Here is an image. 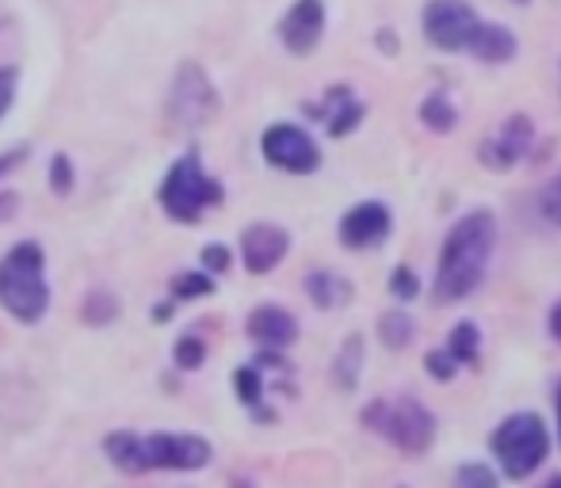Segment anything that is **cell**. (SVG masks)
<instances>
[{"instance_id":"1","label":"cell","mask_w":561,"mask_h":488,"mask_svg":"<svg viewBox=\"0 0 561 488\" xmlns=\"http://www.w3.org/2000/svg\"><path fill=\"white\" fill-rule=\"evenodd\" d=\"M497 249V222L489 210H474L466 214L444 240V256H439L436 272V302L451 305L470 298L485 279V267Z\"/></svg>"},{"instance_id":"2","label":"cell","mask_w":561,"mask_h":488,"mask_svg":"<svg viewBox=\"0 0 561 488\" xmlns=\"http://www.w3.org/2000/svg\"><path fill=\"white\" fill-rule=\"evenodd\" d=\"M108 454L115 465L130 473H146V470H203L211 465L214 450L207 439L199 435H176V431H153V435H134V431H119L108 435Z\"/></svg>"},{"instance_id":"3","label":"cell","mask_w":561,"mask_h":488,"mask_svg":"<svg viewBox=\"0 0 561 488\" xmlns=\"http://www.w3.org/2000/svg\"><path fill=\"white\" fill-rule=\"evenodd\" d=\"M0 305L20 325H35L50 310L47 252L39 240H20L16 249L0 256Z\"/></svg>"},{"instance_id":"4","label":"cell","mask_w":561,"mask_h":488,"mask_svg":"<svg viewBox=\"0 0 561 488\" xmlns=\"http://www.w3.org/2000/svg\"><path fill=\"white\" fill-rule=\"evenodd\" d=\"M489 447L497 454L500 470L512 480H523L550 454V435H546V424L535 412H515L489 435Z\"/></svg>"},{"instance_id":"5","label":"cell","mask_w":561,"mask_h":488,"mask_svg":"<svg viewBox=\"0 0 561 488\" xmlns=\"http://www.w3.org/2000/svg\"><path fill=\"white\" fill-rule=\"evenodd\" d=\"M222 202V184L214 176H207L199 153H184L161 184V207L169 210V217L176 222H199L207 207Z\"/></svg>"},{"instance_id":"6","label":"cell","mask_w":561,"mask_h":488,"mask_svg":"<svg viewBox=\"0 0 561 488\" xmlns=\"http://www.w3.org/2000/svg\"><path fill=\"white\" fill-rule=\"evenodd\" d=\"M363 424L371 431L386 435L398 450H409V454H421L428 450L432 435H436V416L424 409L416 397H398V401H374L366 404Z\"/></svg>"},{"instance_id":"7","label":"cell","mask_w":561,"mask_h":488,"mask_svg":"<svg viewBox=\"0 0 561 488\" xmlns=\"http://www.w3.org/2000/svg\"><path fill=\"white\" fill-rule=\"evenodd\" d=\"M214 111H219V96H214V85L207 80V73L199 70L196 62L179 65L176 80H172V92H169L172 123L203 126L214 118Z\"/></svg>"},{"instance_id":"8","label":"cell","mask_w":561,"mask_h":488,"mask_svg":"<svg viewBox=\"0 0 561 488\" xmlns=\"http://www.w3.org/2000/svg\"><path fill=\"white\" fill-rule=\"evenodd\" d=\"M477 27H482V20L462 0H432L424 9V35L439 50H470Z\"/></svg>"},{"instance_id":"9","label":"cell","mask_w":561,"mask_h":488,"mask_svg":"<svg viewBox=\"0 0 561 488\" xmlns=\"http://www.w3.org/2000/svg\"><path fill=\"white\" fill-rule=\"evenodd\" d=\"M260 149H264L267 164H275V168L283 172H295V176H306V172H313L321 164V153L317 146H313V138L302 126H290V123L272 126V130L264 134V141H260Z\"/></svg>"},{"instance_id":"10","label":"cell","mask_w":561,"mask_h":488,"mask_svg":"<svg viewBox=\"0 0 561 488\" xmlns=\"http://www.w3.org/2000/svg\"><path fill=\"white\" fill-rule=\"evenodd\" d=\"M531 134H535V130H531V118L527 115H512L497 138H485L482 146H477V157H482L485 168L504 172V168H512L515 161H523V157L531 153Z\"/></svg>"},{"instance_id":"11","label":"cell","mask_w":561,"mask_h":488,"mask_svg":"<svg viewBox=\"0 0 561 488\" xmlns=\"http://www.w3.org/2000/svg\"><path fill=\"white\" fill-rule=\"evenodd\" d=\"M290 237L279 229V225L257 222L241 233V260L252 275H267L272 267H279V260L287 256Z\"/></svg>"},{"instance_id":"12","label":"cell","mask_w":561,"mask_h":488,"mask_svg":"<svg viewBox=\"0 0 561 488\" xmlns=\"http://www.w3.org/2000/svg\"><path fill=\"white\" fill-rule=\"evenodd\" d=\"M321 32H325V4L321 0H298L279 24V39L290 54H310L321 42Z\"/></svg>"},{"instance_id":"13","label":"cell","mask_w":561,"mask_h":488,"mask_svg":"<svg viewBox=\"0 0 561 488\" xmlns=\"http://www.w3.org/2000/svg\"><path fill=\"white\" fill-rule=\"evenodd\" d=\"M390 233V210L383 202H359L340 217V240L348 249H371Z\"/></svg>"},{"instance_id":"14","label":"cell","mask_w":561,"mask_h":488,"mask_svg":"<svg viewBox=\"0 0 561 488\" xmlns=\"http://www.w3.org/2000/svg\"><path fill=\"white\" fill-rule=\"evenodd\" d=\"M245 328H249L252 340L267 351H283L298 340V321L290 317L287 310H279V305H260V310H252Z\"/></svg>"},{"instance_id":"15","label":"cell","mask_w":561,"mask_h":488,"mask_svg":"<svg viewBox=\"0 0 561 488\" xmlns=\"http://www.w3.org/2000/svg\"><path fill=\"white\" fill-rule=\"evenodd\" d=\"M310 115L325 118L328 134H333V138H340V134L356 130V123L363 118V103L351 96V88H328L325 103H321V108H310Z\"/></svg>"},{"instance_id":"16","label":"cell","mask_w":561,"mask_h":488,"mask_svg":"<svg viewBox=\"0 0 561 488\" xmlns=\"http://www.w3.org/2000/svg\"><path fill=\"white\" fill-rule=\"evenodd\" d=\"M470 54L482 58V62L504 65L515 58V35L500 24H482L474 39H470Z\"/></svg>"},{"instance_id":"17","label":"cell","mask_w":561,"mask_h":488,"mask_svg":"<svg viewBox=\"0 0 561 488\" xmlns=\"http://www.w3.org/2000/svg\"><path fill=\"white\" fill-rule=\"evenodd\" d=\"M306 295H310L321 310H336V305H344L351 298V283L333 272H310L306 275Z\"/></svg>"},{"instance_id":"18","label":"cell","mask_w":561,"mask_h":488,"mask_svg":"<svg viewBox=\"0 0 561 488\" xmlns=\"http://www.w3.org/2000/svg\"><path fill=\"white\" fill-rule=\"evenodd\" d=\"M413 333H416V325L406 310H390L383 321H378V336H383V343L390 351L409 348V343H413Z\"/></svg>"},{"instance_id":"19","label":"cell","mask_w":561,"mask_h":488,"mask_svg":"<svg viewBox=\"0 0 561 488\" xmlns=\"http://www.w3.org/2000/svg\"><path fill=\"white\" fill-rule=\"evenodd\" d=\"M421 118L428 130L447 134V130H454V123H459V111H454V103L447 100V92H432L428 100L421 103Z\"/></svg>"},{"instance_id":"20","label":"cell","mask_w":561,"mask_h":488,"mask_svg":"<svg viewBox=\"0 0 561 488\" xmlns=\"http://www.w3.org/2000/svg\"><path fill=\"white\" fill-rule=\"evenodd\" d=\"M451 355L459 359L462 366H474L477 363V348H482V333H477L474 321H459V325L451 328Z\"/></svg>"},{"instance_id":"21","label":"cell","mask_w":561,"mask_h":488,"mask_svg":"<svg viewBox=\"0 0 561 488\" xmlns=\"http://www.w3.org/2000/svg\"><path fill=\"white\" fill-rule=\"evenodd\" d=\"M359 363H363V340H359V336H348V343H344L340 355H336V386L356 389Z\"/></svg>"},{"instance_id":"22","label":"cell","mask_w":561,"mask_h":488,"mask_svg":"<svg viewBox=\"0 0 561 488\" xmlns=\"http://www.w3.org/2000/svg\"><path fill=\"white\" fill-rule=\"evenodd\" d=\"M424 366H428V374L432 378H439V381H451L454 374H459V359L451 355V348L447 351H428V355H424Z\"/></svg>"},{"instance_id":"23","label":"cell","mask_w":561,"mask_h":488,"mask_svg":"<svg viewBox=\"0 0 561 488\" xmlns=\"http://www.w3.org/2000/svg\"><path fill=\"white\" fill-rule=\"evenodd\" d=\"M119 313V302L111 295H103V290H96V295H88V305H85V321H92V325H103V321H111Z\"/></svg>"},{"instance_id":"24","label":"cell","mask_w":561,"mask_h":488,"mask_svg":"<svg viewBox=\"0 0 561 488\" xmlns=\"http://www.w3.org/2000/svg\"><path fill=\"white\" fill-rule=\"evenodd\" d=\"M207 275H211V272H207ZM207 275H199V272H184V275H176V283H172V290H176V298L211 295V287H214V283L207 279Z\"/></svg>"},{"instance_id":"25","label":"cell","mask_w":561,"mask_h":488,"mask_svg":"<svg viewBox=\"0 0 561 488\" xmlns=\"http://www.w3.org/2000/svg\"><path fill=\"white\" fill-rule=\"evenodd\" d=\"M538 207H543L546 222L561 225V176H553L550 184L543 187V195H538Z\"/></svg>"},{"instance_id":"26","label":"cell","mask_w":561,"mask_h":488,"mask_svg":"<svg viewBox=\"0 0 561 488\" xmlns=\"http://www.w3.org/2000/svg\"><path fill=\"white\" fill-rule=\"evenodd\" d=\"M237 393H241L245 404H257L260 401V374L252 371V366H245V371H237Z\"/></svg>"},{"instance_id":"27","label":"cell","mask_w":561,"mask_h":488,"mask_svg":"<svg viewBox=\"0 0 561 488\" xmlns=\"http://www.w3.org/2000/svg\"><path fill=\"white\" fill-rule=\"evenodd\" d=\"M390 290H394V298H416V290H421V283H416V275L409 272V267H398L394 272V279H390Z\"/></svg>"},{"instance_id":"28","label":"cell","mask_w":561,"mask_h":488,"mask_svg":"<svg viewBox=\"0 0 561 488\" xmlns=\"http://www.w3.org/2000/svg\"><path fill=\"white\" fill-rule=\"evenodd\" d=\"M459 485H482V488H493V485H497V473L485 470V465H462V470H459Z\"/></svg>"},{"instance_id":"29","label":"cell","mask_w":561,"mask_h":488,"mask_svg":"<svg viewBox=\"0 0 561 488\" xmlns=\"http://www.w3.org/2000/svg\"><path fill=\"white\" fill-rule=\"evenodd\" d=\"M12 100H16V73L0 70V115L12 108Z\"/></svg>"},{"instance_id":"30","label":"cell","mask_w":561,"mask_h":488,"mask_svg":"<svg viewBox=\"0 0 561 488\" xmlns=\"http://www.w3.org/2000/svg\"><path fill=\"white\" fill-rule=\"evenodd\" d=\"M176 359L184 366H199V359H203V343H199V340H184L176 348Z\"/></svg>"},{"instance_id":"31","label":"cell","mask_w":561,"mask_h":488,"mask_svg":"<svg viewBox=\"0 0 561 488\" xmlns=\"http://www.w3.org/2000/svg\"><path fill=\"white\" fill-rule=\"evenodd\" d=\"M203 264H207V272H226V267H229V252L222 249V245H211V249L203 252Z\"/></svg>"},{"instance_id":"32","label":"cell","mask_w":561,"mask_h":488,"mask_svg":"<svg viewBox=\"0 0 561 488\" xmlns=\"http://www.w3.org/2000/svg\"><path fill=\"white\" fill-rule=\"evenodd\" d=\"M550 336H553V340L561 343V302H558V305H553V310H550Z\"/></svg>"},{"instance_id":"33","label":"cell","mask_w":561,"mask_h":488,"mask_svg":"<svg viewBox=\"0 0 561 488\" xmlns=\"http://www.w3.org/2000/svg\"><path fill=\"white\" fill-rule=\"evenodd\" d=\"M553 409H558V427H561V386H558V397H553Z\"/></svg>"},{"instance_id":"34","label":"cell","mask_w":561,"mask_h":488,"mask_svg":"<svg viewBox=\"0 0 561 488\" xmlns=\"http://www.w3.org/2000/svg\"><path fill=\"white\" fill-rule=\"evenodd\" d=\"M16 161V157H4V161H0V176H4V172H9V164Z\"/></svg>"},{"instance_id":"35","label":"cell","mask_w":561,"mask_h":488,"mask_svg":"<svg viewBox=\"0 0 561 488\" xmlns=\"http://www.w3.org/2000/svg\"><path fill=\"white\" fill-rule=\"evenodd\" d=\"M512 4H527V0H512Z\"/></svg>"}]
</instances>
